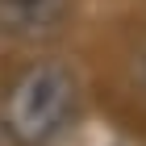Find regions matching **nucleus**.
Masks as SVG:
<instances>
[{"label": "nucleus", "mask_w": 146, "mask_h": 146, "mask_svg": "<svg viewBox=\"0 0 146 146\" xmlns=\"http://www.w3.org/2000/svg\"><path fill=\"white\" fill-rule=\"evenodd\" d=\"M79 104V75L63 58H38L13 79L0 121L21 146H46L71 125Z\"/></svg>", "instance_id": "f257e3e1"}, {"label": "nucleus", "mask_w": 146, "mask_h": 146, "mask_svg": "<svg viewBox=\"0 0 146 146\" xmlns=\"http://www.w3.org/2000/svg\"><path fill=\"white\" fill-rule=\"evenodd\" d=\"M75 0H0V38L4 42H50L67 29Z\"/></svg>", "instance_id": "f03ea898"}, {"label": "nucleus", "mask_w": 146, "mask_h": 146, "mask_svg": "<svg viewBox=\"0 0 146 146\" xmlns=\"http://www.w3.org/2000/svg\"><path fill=\"white\" fill-rule=\"evenodd\" d=\"M129 84H134V92L146 96V38H138L129 50Z\"/></svg>", "instance_id": "7ed1b4c3"}, {"label": "nucleus", "mask_w": 146, "mask_h": 146, "mask_svg": "<svg viewBox=\"0 0 146 146\" xmlns=\"http://www.w3.org/2000/svg\"><path fill=\"white\" fill-rule=\"evenodd\" d=\"M0 146H21V142H17V138L9 134V125H4V121H0Z\"/></svg>", "instance_id": "20e7f679"}]
</instances>
